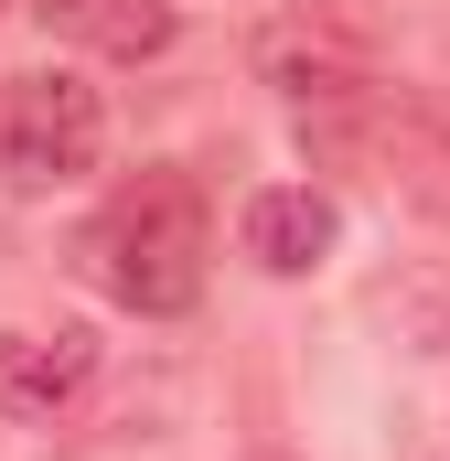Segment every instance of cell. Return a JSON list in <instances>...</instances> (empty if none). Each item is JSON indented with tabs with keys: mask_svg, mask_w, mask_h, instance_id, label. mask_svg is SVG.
<instances>
[{
	"mask_svg": "<svg viewBox=\"0 0 450 461\" xmlns=\"http://www.w3.org/2000/svg\"><path fill=\"white\" fill-rule=\"evenodd\" d=\"M204 258H215L204 183H194V172H172V161L129 172L108 204L76 226V268H86V290H108L118 312H140V322L194 312V301H204Z\"/></svg>",
	"mask_w": 450,
	"mask_h": 461,
	"instance_id": "1",
	"label": "cell"
},
{
	"mask_svg": "<svg viewBox=\"0 0 450 461\" xmlns=\"http://www.w3.org/2000/svg\"><path fill=\"white\" fill-rule=\"evenodd\" d=\"M301 150H322L343 172H364L375 194L418 204L429 226H450V108L418 97V86H364L343 108H301Z\"/></svg>",
	"mask_w": 450,
	"mask_h": 461,
	"instance_id": "2",
	"label": "cell"
},
{
	"mask_svg": "<svg viewBox=\"0 0 450 461\" xmlns=\"http://www.w3.org/2000/svg\"><path fill=\"white\" fill-rule=\"evenodd\" d=\"M97 140H108V97H97L76 65L0 76V183L54 194V183L97 172Z\"/></svg>",
	"mask_w": 450,
	"mask_h": 461,
	"instance_id": "3",
	"label": "cell"
},
{
	"mask_svg": "<svg viewBox=\"0 0 450 461\" xmlns=\"http://www.w3.org/2000/svg\"><path fill=\"white\" fill-rule=\"evenodd\" d=\"M257 76L301 108H343V97H364L375 86V43H364V22H343V11H301V22H268L257 32Z\"/></svg>",
	"mask_w": 450,
	"mask_h": 461,
	"instance_id": "4",
	"label": "cell"
},
{
	"mask_svg": "<svg viewBox=\"0 0 450 461\" xmlns=\"http://www.w3.org/2000/svg\"><path fill=\"white\" fill-rule=\"evenodd\" d=\"M86 375H97V333L86 322H22V333H0V419L43 429L54 408L86 397Z\"/></svg>",
	"mask_w": 450,
	"mask_h": 461,
	"instance_id": "5",
	"label": "cell"
},
{
	"mask_svg": "<svg viewBox=\"0 0 450 461\" xmlns=\"http://www.w3.org/2000/svg\"><path fill=\"white\" fill-rule=\"evenodd\" d=\"M236 236H247V258H257L268 279H301V268H322V258H333L343 204L322 194V183H268V194H247Z\"/></svg>",
	"mask_w": 450,
	"mask_h": 461,
	"instance_id": "6",
	"label": "cell"
},
{
	"mask_svg": "<svg viewBox=\"0 0 450 461\" xmlns=\"http://www.w3.org/2000/svg\"><path fill=\"white\" fill-rule=\"evenodd\" d=\"M32 22L54 32V43H86V54H108V65H150V54H172V0H32Z\"/></svg>",
	"mask_w": 450,
	"mask_h": 461,
	"instance_id": "7",
	"label": "cell"
},
{
	"mask_svg": "<svg viewBox=\"0 0 450 461\" xmlns=\"http://www.w3.org/2000/svg\"><path fill=\"white\" fill-rule=\"evenodd\" d=\"M247 461H290V451H247Z\"/></svg>",
	"mask_w": 450,
	"mask_h": 461,
	"instance_id": "8",
	"label": "cell"
}]
</instances>
